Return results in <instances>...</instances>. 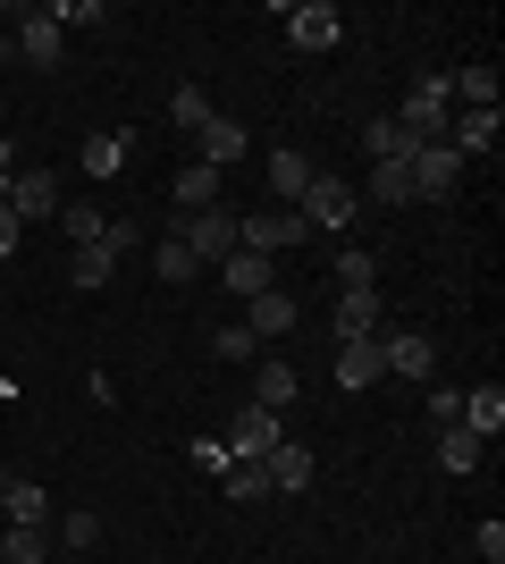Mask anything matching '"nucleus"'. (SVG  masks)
I'll return each mask as SVG.
<instances>
[{
  "mask_svg": "<svg viewBox=\"0 0 505 564\" xmlns=\"http://www.w3.org/2000/svg\"><path fill=\"white\" fill-rule=\"evenodd\" d=\"M9 51H18L25 68H59V51H68V34H59V9H51V0L18 9V34H9Z\"/></svg>",
  "mask_w": 505,
  "mask_h": 564,
  "instance_id": "f257e3e1",
  "label": "nucleus"
},
{
  "mask_svg": "<svg viewBox=\"0 0 505 564\" xmlns=\"http://www.w3.org/2000/svg\"><path fill=\"white\" fill-rule=\"evenodd\" d=\"M447 118H455V94H447V76H421L405 94V110H396V127H405L413 143H438L447 135Z\"/></svg>",
  "mask_w": 505,
  "mask_h": 564,
  "instance_id": "f03ea898",
  "label": "nucleus"
},
{
  "mask_svg": "<svg viewBox=\"0 0 505 564\" xmlns=\"http://www.w3.org/2000/svg\"><path fill=\"white\" fill-rule=\"evenodd\" d=\"M168 236H177V245H186L202 270H219V261L237 253V212H194V219H177Z\"/></svg>",
  "mask_w": 505,
  "mask_h": 564,
  "instance_id": "7ed1b4c3",
  "label": "nucleus"
},
{
  "mask_svg": "<svg viewBox=\"0 0 505 564\" xmlns=\"http://www.w3.org/2000/svg\"><path fill=\"white\" fill-rule=\"evenodd\" d=\"M237 245L244 253H295V245H312V228H304V212H253V219H237Z\"/></svg>",
  "mask_w": 505,
  "mask_h": 564,
  "instance_id": "20e7f679",
  "label": "nucleus"
},
{
  "mask_svg": "<svg viewBox=\"0 0 505 564\" xmlns=\"http://www.w3.org/2000/svg\"><path fill=\"white\" fill-rule=\"evenodd\" d=\"M278 438H287V413H262V404H244L237 422H228V438H219V447L237 455V464H262Z\"/></svg>",
  "mask_w": 505,
  "mask_h": 564,
  "instance_id": "39448f33",
  "label": "nucleus"
},
{
  "mask_svg": "<svg viewBox=\"0 0 505 564\" xmlns=\"http://www.w3.org/2000/svg\"><path fill=\"white\" fill-rule=\"evenodd\" d=\"M405 177H413V203H447V194L463 186V161L447 152V143H421L405 161Z\"/></svg>",
  "mask_w": 505,
  "mask_h": 564,
  "instance_id": "423d86ee",
  "label": "nucleus"
},
{
  "mask_svg": "<svg viewBox=\"0 0 505 564\" xmlns=\"http://www.w3.org/2000/svg\"><path fill=\"white\" fill-rule=\"evenodd\" d=\"M380 362H387L396 379H421V388L438 379V346H430L421 329H380Z\"/></svg>",
  "mask_w": 505,
  "mask_h": 564,
  "instance_id": "0eeeda50",
  "label": "nucleus"
},
{
  "mask_svg": "<svg viewBox=\"0 0 505 564\" xmlns=\"http://www.w3.org/2000/svg\"><path fill=\"white\" fill-rule=\"evenodd\" d=\"M295 212H304V228H345V219H354V186H345V177H329V169H320L312 186H304V203H295Z\"/></svg>",
  "mask_w": 505,
  "mask_h": 564,
  "instance_id": "6e6552de",
  "label": "nucleus"
},
{
  "mask_svg": "<svg viewBox=\"0 0 505 564\" xmlns=\"http://www.w3.org/2000/svg\"><path fill=\"white\" fill-rule=\"evenodd\" d=\"M278 18H287V43L295 51H329L337 34H345V18H337L329 0H295V9H278Z\"/></svg>",
  "mask_w": 505,
  "mask_h": 564,
  "instance_id": "1a4fd4ad",
  "label": "nucleus"
},
{
  "mask_svg": "<svg viewBox=\"0 0 505 564\" xmlns=\"http://www.w3.org/2000/svg\"><path fill=\"white\" fill-rule=\"evenodd\" d=\"M329 329H337V346H345V337H380L387 329V321H380V295H371V286H337Z\"/></svg>",
  "mask_w": 505,
  "mask_h": 564,
  "instance_id": "9d476101",
  "label": "nucleus"
},
{
  "mask_svg": "<svg viewBox=\"0 0 505 564\" xmlns=\"http://www.w3.org/2000/svg\"><path fill=\"white\" fill-rule=\"evenodd\" d=\"M329 371H337V388H345V397H362V388H380V379H387V362H380V337H345Z\"/></svg>",
  "mask_w": 505,
  "mask_h": 564,
  "instance_id": "9b49d317",
  "label": "nucleus"
},
{
  "mask_svg": "<svg viewBox=\"0 0 505 564\" xmlns=\"http://www.w3.org/2000/svg\"><path fill=\"white\" fill-rule=\"evenodd\" d=\"M59 203H68V194H59L51 169H18V186H9V212L18 219H59Z\"/></svg>",
  "mask_w": 505,
  "mask_h": 564,
  "instance_id": "f8f14e48",
  "label": "nucleus"
},
{
  "mask_svg": "<svg viewBox=\"0 0 505 564\" xmlns=\"http://www.w3.org/2000/svg\"><path fill=\"white\" fill-rule=\"evenodd\" d=\"M262 471H270V497H304V489H312V447L278 438V447L262 455Z\"/></svg>",
  "mask_w": 505,
  "mask_h": 564,
  "instance_id": "ddd939ff",
  "label": "nucleus"
},
{
  "mask_svg": "<svg viewBox=\"0 0 505 564\" xmlns=\"http://www.w3.org/2000/svg\"><path fill=\"white\" fill-rule=\"evenodd\" d=\"M262 177H270V194H278V212H295V203H304V186H312L320 169H312V152H287V143H278Z\"/></svg>",
  "mask_w": 505,
  "mask_h": 564,
  "instance_id": "4468645a",
  "label": "nucleus"
},
{
  "mask_svg": "<svg viewBox=\"0 0 505 564\" xmlns=\"http://www.w3.org/2000/svg\"><path fill=\"white\" fill-rule=\"evenodd\" d=\"M497 127H505L497 110H463V118H447V135H438V143H447L455 161H472V152H497Z\"/></svg>",
  "mask_w": 505,
  "mask_h": 564,
  "instance_id": "2eb2a0df",
  "label": "nucleus"
},
{
  "mask_svg": "<svg viewBox=\"0 0 505 564\" xmlns=\"http://www.w3.org/2000/svg\"><path fill=\"white\" fill-rule=\"evenodd\" d=\"M244 329H253V346L295 337V295H278V286H270V295H253V304H244Z\"/></svg>",
  "mask_w": 505,
  "mask_h": 564,
  "instance_id": "dca6fc26",
  "label": "nucleus"
},
{
  "mask_svg": "<svg viewBox=\"0 0 505 564\" xmlns=\"http://www.w3.org/2000/svg\"><path fill=\"white\" fill-rule=\"evenodd\" d=\"M194 161H211V169H228V161H244V127L237 118H202V135H194Z\"/></svg>",
  "mask_w": 505,
  "mask_h": 564,
  "instance_id": "f3484780",
  "label": "nucleus"
},
{
  "mask_svg": "<svg viewBox=\"0 0 505 564\" xmlns=\"http://www.w3.org/2000/svg\"><path fill=\"white\" fill-rule=\"evenodd\" d=\"M219 177H228V169H211V161H186V169H177V219L211 212V203H219Z\"/></svg>",
  "mask_w": 505,
  "mask_h": 564,
  "instance_id": "a211bd4d",
  "label": "nucleus"
},
{
  "mask_svg": "<svg viewBox=\"0 0 505 564\" xmlns=\"http://www.w3.org/2000/svg\"><path fill=\"white\" fill-rule=\"evenodd\" d=\"M219 286H228V295H244V304H253V295H270V261H262V253H244V245H237V253L219 261Z\"/></svg>",
  "mask_w": 505,
  "mask_h": 564,
  "instance_id": "6ab92c4d",
  "label": "nucleus"
},
{
  "mask_svg": "<svg viewBox=\"0 0 505 564\" xmlns=\"http://www.w3.org/2000/svg\"><path fill=\"white\" fill-rule=\"evenodd\" d=\"M295 397H304V379H295V362H262V371H253V404H262V413H287Z\"/></svg>",
  "mask_w": 505,
  "mask_h": 564,
  "instance_id": "aec40b11",
  "label": "nucleus"
},
{
  "mask_svg": "<svg viewBox=\"0 0 505 564\" xmlns=\"http://www.w3.org/2000/svg\"><path fill=\"white\" fill-rule=\"evenodd\" d=\"M0 506H9V522H25V531H51V489H34V480H18V471H9Z\"/></svg>",
  "mask_w": 505,
  "mask_h": 564,
  "instance_id": "412c9836",
  "label": "nucleus"
},
{
  "mask_svg": "<svg viewBox=\"0 0 505 564\" xmlns=\"http://www.w3.org/2000/svg\"><path fill=\"white\" fill-rule=\"evenodd\" d=\"M463 430H472L481 447H488V438H497V430H505V388H497V379H488V388H472V397H463Z\"/></svg>",
  "mask_w": 505,
  "mask_h": 564,
  "instance_id": "4be33fe9",
  "label": "nucleus"
},
{
  "mask_svg": "<svg viewBox=\"0 0 505 564\" xmlns=\"http://www.w3.org/2000/svg\"><path fill=\"white\" fill-rule=\"evenodd\" d=\"M68 279L85 286V295H94V286H110V279H119V253H110V245L94 236V245H76V253H68Z\"/></svg>",
  "mask_w": 505,
  "mask_h": 564,
  "instance_id": "5701e85b",
  "label": "nucleus"
},
{
  "mask_svg": "<svg viewBox=\"0 0 505 564\" xmlns=\"http://www.w3.org/2000/svg\"><path fill=\"white\" fill-rule=\"evenodd\" d=\"M362 194H371L380 212H405V203H413V177H405V161H371V186H362Z\"/></svg>",
  "mask_w": 505,
  "mask_h": 564,
  "instance_id": "b1692460",
  "label": "nucleus"
},
{
  "mask_svg": "<svg viewBox=\"0 0 505 564\" xmlns=\"http://www.w3.org/2000/svg\"><path fill=\"white\" fill-rule=\"evenodd\" d=\"M127 152H135V135H127V127L94 135V143H85V177H119V169H127Z\"/></svg>",
  "mask_w": 505,
  "mask_h": 564,
  "instance_id": "393cba45",
  "label": "nucleus"
},
{
  "mask_svg": "<svg viewBox=\"0 0 505 564\" xmlns=\"http://www.w3.org/2000/svg\"><path fill=\"white\" fill-rule=\"evenodd\" d=\"M362 152H371V161H413L421 143H413L396 118H371V127H362Z\"/></svg>",
  "mask_w": 505,
  "mask_h": 564,
  "instance_id": "a878e982",
  "label": "nucleus"
},
{
  "mask_svg": "<svg viewBox=\"0 0 505 564\" xmlns=\"http://www.w3.org/2000/svg\"><path fill=\"white\" fill-rule=\"evenodd\" d=\"M438 464H447V471H455V480H463V471H481V438H472V430H438Z\"/></svg>",
  "mask_w": 505,
  "mask_h": 564,
  "instance_id": "bb28decb",
  "label": "nucleus"
},
{
  "mask_svg": "<svg viewBox=\"0 0 505 564\" xmlns=\"http://www.w3.org/2000/svg\"><path fill=\"white\" fill-rule=\"evenodd\" d=\"M51 531H59V540H68L76 556H94V547H101V514H94V506H68V514L51 522Z\"/></svg>",
  "mask_w": 505,
  "mask_h": 564,
  "instance_id": "cd10ccee",
  "label": "nucleus"
},
{
  "mask_svg": "<svg viewBox=\"0 0 505 564\" xmlns=\"http://www.w3.org/2000/svg\"><path fill=\"white\" fill-rule=\"evenodd\" d=\"M447 94H455L463 110H497V76H488V68H463V76H447Z\"/></svg>",
  "mask_w": 505,
  "mask_h": 564,
  "instance_id": "c85d7f7f",
  "label": "nucleus"
},
{
  "mask_svg": "<svg viewBox=\"0 0 505 564\" xmlns=\"http://www.w3.org/2000/svg\"><path fill=\"white\" fill-rule=\"evenodd\" d=\"M219 489L237 497V506H262V497H270V471L262 464H228V471H219Z\"/></svg>",
  "mask_w": 505,
  "mask_h": 564,
  "instance_id": "c756f323",
  "label": "nucleus"
},
{
  "mask_svg": "<svg viewBox=\"0 0 505 564\" xmlns=\"http://www.w3.org/2000/svg\"><path fill=\"white\" fill-rule=\"evenodd\" d=\"M152 270H161L168 286H186V279H202V261H194L186 245H177V236H161V253H152Z\"/></svg>",
  "mask_w": 505,
  "mask_h": 564,
  "instance_id": "7c9ffc66",
  "label": "nucleus"
},
{
  "mask_svg": "<svg viewBox=\"0 0 505 564\" xmlns=\"http://www.w3.org/2000/svg\"><path fill=\"white\" fill-rule=\"evenodd\" d=\"M168 118H177L186 135H202V118H211V94H202V85H177V94H168Z\"/></svg>",
  "mask_w": 505,
  "mask_h": 564,
  "instance_id": "2f4dec72",
  "label": "nucleus"
},
{
  "mask_svg": "<svg viewBox=\"0 0 505 564\" xmlns=\"http://www.w3.org/2000/svg\"><path fill=\"white\" fill-rule=\"evenodd\" d=\"M0 556H9V564H43V556H51V531H25V522H9Z\"/></svg>",
  "mask_w": 505,
  "mask_h": 564,
  "instance_id": "473e14b6",
  "label": "nucleus"
},
{
  "mask_svg": "<svg viewBox=\"0 0 505 564\" xmlns=\"http://www.w3.org/2000/svg\"><path fill=\"white\" fill-rule=\"evenodd\" d=\"M337 286H371V253L362 245H337Z\"/></svg>",
  "mask_w": 505,
  "mask_h": 564,
  "instance_id": "72a5a7b5",
  "label": "nucleus"
},
{
  "mask_svg": "<svg viewBox=\"0 0 505 564\" xmlns=\"http://www.w3.org/2000/svg\"><path fill=\"white\" fill-rule=\"evenodd\" d=\"M59 228H68L76 245H94V236H101V212H85V203H59Z\"/></svg>",
  "mask_w": 505,
  "mask_h": 564,
  "instance_id": "f704fd0d",
  "label": "nucleus"
},
{
  "mask_svg": "<svg viewBox=\"0 0 505 564\" xmlns=\"http://www.w3.org/2000/svg\"><path fill=\"white\" fill-rule=\"evenodd\" d=\"M101 245H110V253H135V245H144V228H135V219H101Z\"/></svg>",
  "mask_w": 505,
  "mask_h": 564,
  "instance_id": "c9c22d12",
  "label": "nucleus"
},
{
  "mask_svg": "<svg viewBox=\"0 0 505 564\" xmlns=\"http://www.w3.org/2000/svg\"><path fill=\"white\" fill-rule=\"evenodd\" d=\"M211 346H219V362H253V329H244V321H237V329H219Z\"/></svg>",
  "mask_w": 505,
  "mask_h": 564,
  "instance_id": "e433bc0d",
  "label": "nucleus"
},
{
  "mask_svg": "<svg viewBox=\"0 0 505 564\" xmlns=\"http://www.w3.org/2000/svg\"><path fill=\"white\" fill-rule=\"evenodd\" d=\"M430 422H438V430L463 422V388H430Z\"/></svg>",
  "mask_w": 505,
  "mask_h": 564,
  "instance_id": "4c0bfd02",
  "label": "nucleus"
},
{
  "mask_svg": "<svg viewBox=\"0 0 505 564\" xmlns=\"http://www.w3.org/2000/svg\"><path fill=\"white\" fill-rule=\"evenodd\" d=\"M51 9H59V34L68 25H101V0H51Z\"/></svg>",
  "mask_w": 505,
  "mask_h": 564,
  "instance_id": "58836bf2",
  "label": "nucleus"
},
{
  "mask_svg": "<svg viewBox=\"0 0 505 564\" xmlns=\"http://www.w3.org/2000/svg\"><path fill=\"white\" fill-rule=\"evenodd\" d=\"M194 464H202V471H228V464H237V455L219 447V438H194Z\"/></svg>",
  "mask_w": 505,
  "mask_h": 564,
  "instance_id": "ea45409f",
  "label": "nucleus"
},
{
  "mask_svg": "<svg viewBox=\"0 0 505 564\" xmlns=\"http://www.w3.org/2000/svg\"><path fill=\"white\" fill-rule=\"evenodd\" d=\"M18 228H25V219H18V212H9V203H0V261L18 253Z\"/></svg>",
  "mask_w": 505,
  "mask_h": 564,
  "instance_id": "a19ab883",
  "label": "nucleus"
},
{
  "mask_svg": "<svg viewBox=\"0 0 505 564\" xmlns=\"http://www.w3.org/2000/svg\"><path fill=\"white\" fill-rule=\"evenodd\" d=\"M9 186H18V143H0V203H9Z\"/></svg>",
  "mask_w": 505,
  "mask_h": 564,
  "instance_id": "79ce46f5",
  "label": "nucleus"
},
{
  "mask_svg": "<svg viewBox=\"0 0 505 564\" xmlns=\"http://www.w3.org/2000/svg\"><path fill=\"white\" fill-rule=\"evenodd\" d=\"M0 489H9V471H0Z\"/></svg>",
  "mask_w": 505,
  "mask_h": 564,
  "instance_id": "37998d69",
  "label": "nucleus"
}]
</instances>
